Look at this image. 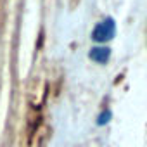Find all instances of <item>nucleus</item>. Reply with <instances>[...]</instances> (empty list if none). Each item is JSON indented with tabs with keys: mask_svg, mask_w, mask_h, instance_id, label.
Masks as SVG:
<instances>
[{
	"mask_svg": "<svg viewBox=\"0 0 147 147\" xmlns=\"http://www.w3.org/2000/svg\"><path fill=\"white\" fill-rule=\"evenodd\" d=\"M88 59L94 61L95 64H107L111 59V49L107 45H97L92 47L88 52Z\"/></svg>",
	"mask_w": 147,
	"mask_h": 147,
	"instance_id": "nucleus-2",
	"label": "nucleus"
},
{
	"mask_svg": "<svg viewBox=\"0 0 147 147\" xmlns=\"http://www.w3.org/2000/svg\"><path fill=\"white\" fill-rule=\"evenodd\" d=\"M111 118H113L111 109H102V111L99 113L97 119H95V125H97V126H106V125L111 121Z\"/></svg>",
	"mask_w": 147,
	"mask_h": 147,
	"instance_id": "nucleus-3",
	"label": "nucleus"
},
{
	"mask_svg": "<svg viewBox=\"0 0 147 147\" xmlns=\"http://www.w3.org/2000/svg\"><path fill=\"white\" fill-rule=\"evenodd\" d=\"M114 35H116V23H114V19L113 18H106V19L99 21L94 26L90 38L95 43H99V45H106L107 42H111L114 38Z\"/></svg>",
	"mask_w": 147,
	"mask_h": 147,
	"instance_id": "nucleus-1",
	"label": "nucleus"
}]
</instances>
